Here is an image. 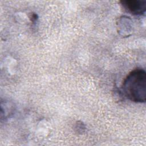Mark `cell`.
Returning a JSON list of instances; mask_svg holds the SVG:
<instances>
[{
	"instance_id": "1",
	"label": "cell",
	"mask_w": 146,
	"mask_h": 146,
	"mask_svg": "<svg viewBox=\"0 0 146 146\" xmlns=\"http://www.w3.org/2000/svg\"><path fill=\"white\" fill-rule=\"evenodd\" d=\"M121 90L129 100L136 103L146 100V72L144 70L136 68L130 72L124 79Z\"/></svg>"
},
{
	"instance_id": "2",
	"label": "cell",
	"mask_w": 146,
	"mask_h": 146,
	"mask_svg": "<svg viewBox=\"0 0 146 146\" xmlns=\"http://www.w3.org/2000/svg\"><path fill=\"white\" fill-rule=\"evenodd\" d=\"M120 3L126 10L133 15H141L146 10L145 1L123 0Z\"/></svg>"
},
{
	"instance_id": "3",
	"label": "cell",
	"mask_w": 146,
	"mask_h": 146,
	"mask_svg": "<svg viewBox=\"0 0 146 146\" xmlns=\"http://www.w3.org/2000/svg\"><path fill=\"white\" fill-rule=\"evenodd\" d=\"M30 19L32 22H35L37 19V15L36 14H32L30 17Z\"/></svg>"
}]
</instances>
